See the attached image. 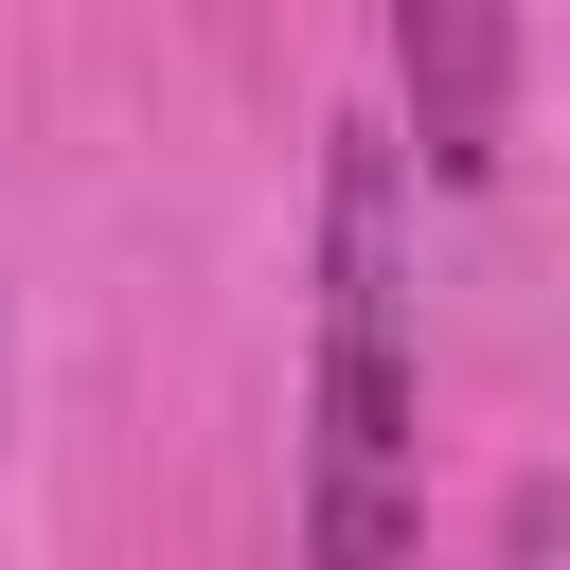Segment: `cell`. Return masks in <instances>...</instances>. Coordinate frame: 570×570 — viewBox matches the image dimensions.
Here are the masks:
<instances>
[{
  "label": "cell",
  "instance_id": "cell-1",
  "mask_svg": "<svg viewBox=\"0 0 570 570\" xmlns=\"http://www.w3.org/2000/svg\"><path fill=\"white\" fill-rule=\"evenodd\" d=\"M303 570H428V374H410V160L321 142V321H303Z\"/></svg>",
  "mask_w": 570,
  "mask_h": 570
},
{
  "label": "cell",
  "instance_id": "cell-2",
  "mask_svg": "<svg viewBox=\"0 0 570 570\" xmlns=\"http://www.w3.org/2000/svg\"><path fill=\"white\" fill-rule=\"evenodd\" d=\"M392 89H410V160L481 196L517 142V0H392Z\"/></svg>",
  "mask_w": 570,
  "mask_h": 570
},
{
  "label": "cell",
  "instance_id": "cell-3",
  "mask_svg": "<svg viewBox=\"0 0 570 570\" xmlns=\"http://www.w3.org/2000/svg\"><path fill=\"white\" fill-rule=\"evenodd\" d=\"M499 570H552V517H517V552H499Z\"/></svg>",
  "mask_w": 570,
  "mask_h": 570
}]
</instances>
